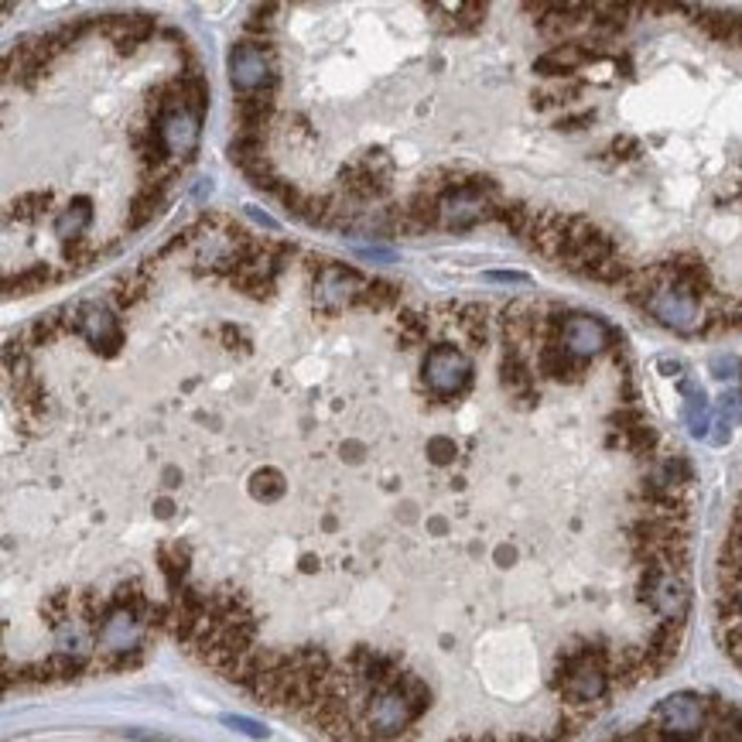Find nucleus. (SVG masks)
Instances as JSON below:
<instances>
[{"label": "nucleus", "instance_id": "nucleus-1", "mask_svg": "<svg viewBox=\"0 0 742 742\" xmlns=\"http://www.w3.org/2000/svg\"><path fill=\"white\" fill-rule=\"evenodd\" d=\"M719 636L729 657L742 667V500L732 513V527L719 558Z\"/></svg>", "mask_w": 742, "mask_h": 742}, {"label": "nucleus", "instance_id": "nucleus-2", "mask_svg": "<svg viewBox=\"0 0 742 742\" xmlns=\"http://www.w3.org/2000/svg\"><path fill=\"white\" fill-rule=\"evenodd\" d=\"M421 373H424V383H428V390L435 401H455V397H466L472 390V377H476L469 353L459 346H452V342H438V346H431L428 356H424V363H421Z\"/></svg>", "mask_w": 742, "mask_h": 742}, {"label": "nucleus", "instance_id": "nucleus-3", "mask_svg": "<svg viewBox=\"0 0 742 742\" xmlns=\"http://www.w3.org/2000/svg\"><path fill=\"white\" fill-rule=\"evenodd\" d=\"M230 79L240 96L260 93L264 86H271L277 79L274 72V42H254L243 38L240 45H233L230 52Z\"/></svg>", "mask_w": 742, "mask_h": 742}, {"label": "nucleus", "instance_id": "nucleus-4", "mask_svg": "<svg viewBox=\"0 0 742 742\" xmlns=\"http://www.w3.org/2000/svg\"><path fill=\"white\" fill-rule=\"evenodd\" d=\"M72 332L83 336L103 356H117L120 346H124V329H120L117 315L106 305H100V301H83L72 312Z\"/></svg>", "mask_w": 742, "mask_h": 742}, {"label": "nucleus", "instance_id": "nucleus-5", "mask_svg": "<svg viewBox=\"0 0 742 742\" xmlns=\"http://www.w3.org/2000/svg\"><path fill=\"white\" fill-rule=\"evenodd\" d=\"M493 219V206L476 192H455L442 202V226L445 230H472L476 223Z\"/></svg>", "mask_w": 742, "mask_h": 742}, {"label": "nucleus", "instance_id": "nucleus-6", "mask_svg": "<svg viewBox=\"0 0 742 742\" xmlns=\"http://www.w3.org/2000/svg\"><path fill=\"white\" fill-rule=\"evenodd\" d=\"M100 28L113 38L117 52L127 55L154 35V18H148V14H110V18L100 21Z\"/></svg>", "mask_w": 742, "mask_h": 742}, {"label": "nucleus", "instance_id": "nucleus-7", "mask_svg": "<svg viewBox=\"0 0 742 742\" xmlns=\"http://www.w3.org/2000/svg\"><path fill=\"white\" fill-rule=\"evenodd\" d=\"M171 185H161V182H141V189H137L134 202H130V216H127V230H144V226L151 223L154 216L165 206Z\"/></svg>", "mask_w": 742, "mask_h": 742}, {"label": "nucleus", "instance_id": "nucleus-8", "mask_svg": "<svg viewBox=\"0 0 742 742\" xmlns=\"http://www.w3.org/2000/svg\"><path fill=\"white\" fill-rule=\"evenodd\" d=\"M89 223H93V202L76 199L65 209H59V216H55L52 226H55V236H59L62 243H69V240H83Z\"/></svg>", "mask_w": 742, "mask_h": 742}, {"label": "nucleus", "instance_id": "nucleus-9", "mask_svg": "<svg viewBox=\"0 0 742 742\" xmlns=\"http://www.w3.org/2000/svg\"><path fill=\"white\" fill-rule=\"evenodd\" d=\"M148 288H151V267L144 264V267L124 274L117 284H113V305H117V308H134L137 301L148 295Z\"/></svg>", "mask_w": 742, "mask_h": 742}, {"label": "nucleus", "instance_id": "nucleus-10", "mask_svg": "<svg viewBox=\"0 0 742 742\" xmlns=\"http://www.w3.org/2000/svg\"><path fill=\"white\" fill-rule=\"evenodd\" d=\"M397 301H401V284L394 281H366L360 298H356L353 308H366V312H387V308H394Z\"/></svg>", "mask_w": 742, "mask_h": 742}, {"label": "nucleus", "instance_id": "nucleus-11", "mask_svg": "<svg viewBox=\"0 0 742 742\" xmlns=\"http://www.w3.org/2000/svg\"><path fill=\"white\" fill-rule=\"evenodd\" d=\"M55 277L48 271V264H35V267H24L18 274H7L4 277V291L7 295H31V291H42L45 284H52Z\"/></svg>", "mask_w": 742, "mask_h": 742}, {"label": "nucleus", "instance_id": "nucleus-12", "mask_svg": "<svg viewBox=\"0 0 742 742\" xmlns=\"http://www.w3.org/2000/svg\"><path fill=\"white\" fill-rule=\"evenodd\" d=\"M284 489H288V483H284V476H281V472L271 469V466L257 469V472H254V479H250V496H254V500H260V503H274V500H281V496H284Z\"/></svg>", "mask_w": 742, "mask_h": 742}, {"label": "nucleus", "instance_id": "nucleus-13", "mask_svg": "<svg viewBox=\"0 0 742 742\" xmlns=\"http://www.w3.org/2000/svg\"><path fill=\"white\" fill-rule=\"evenodd\" d=\"M397 329H401V349H414L418 342L428 339L431 318H424L421 312H401V318H397Z\"/></svg>", "mask_w": 742, "mask_h": 742}, {"label": "nucleus", "instance_id": "nucleus-14", "mask_svg": "<svg viewBox=\"0 0 742 742\" xmlns=\"http://www.w3.org/2000/svg\"><path fill=\"white\" fill-rule=\"evenodd\" d=\"M45 206H48V195H42V192H28V195H21L18 202H14L11 209H7V223H38L42 219V212H45Z\"/></svg>", "mask_w": 742, "mask_h": 742}, {"label": "nucleus", "instance_id": "nucleus-15", "mask_svg": "<svg viewBox=\"0 0 742 742\" xmlns=\"http://www.w3.org/2000/svg\"><path fill=\"white\" fill-rule=\"evenodd\" d=\"M455 455H459V445H455L452 435H435L428 438V459L435 462V466H452Z\"/></svg>", "mask_w": 742, "mask_h": 742}, {"label": "nucleus", "instance_id": "nucleus-16", "mask_svg": "<svg viewBox=\"0 0 742 742\" xmlns=\"http://www.w3.org/2000/svg\"><path fill=\"white\" fill-rule=\"evenodd\" d=\"M223 722L230 725V729L243 732V736H250V739H264V736H267V729H264V725H257V722L243 719V715H226Z\"/></svg>", "mask_w": 742, "mask_h": 742}, {"label": "nucleus", "instance_id": "nucleus-17", "mask_svg": "<svg viewBox=\"0 0 742 742\" xmlns=\"http://www.w3.org/2000/svg\"><path fill=\"white\" fill-rule=\"evenodd\" d=\"M223 339H226V346H230V349L247 346V339H243V332L236 329V325H223Z\"/></svg>", "mask_w": 742, "mask_h": 742}, {"label": "nucleus", "instance_id": "nucleus-18", "mask_svg": "<svg viewBox=\"0 0 742 742\" xmlns=\"http://www.w3.org/2000/svg\"><path fill=\"white\" fill-rule=\"evenodd\" d=\"M342 452H346L349 462H360L363 455H366V445L363 442H346V445H342Z\"/></svg>", "mask_w": 742, "mask_h": 742}, {"label": "nucleus", "instance_id": "nucleus-19", "mask_svg": "<svg viewBox=\"0 0 742 742\" xmlns=\"http://www.w3.org/2000/svg\"><path fill=\"white\" fill-rule=\"evenodd\" d=\"M428 534L445 537V534H448V520H445V517H431V520H428Z\"/></svg>", "mask_w": 742, "mask_h": 742}, {"label": "nucleus", "instance_id": "nucleus-20", "mask_svg": "<svg viewBox=\"0 0 742 742\" xmlns=\"http://www.w3.org/2000/svg\"><path fill=\"white\" fill-rule=\"evenodd\" d=\"M154 513H158V517H161V520H168V517H171V513H175V503H171V500H168V496H161V500H158V503H154Z\"/></svg>", "mask_w": 742, "mask_h": 742}, {"label": "nucleus", "instance_id": "nucleus-21", "mask_svg": "<svg viewBox=\"0 0 742 742\" xmlns=\"http://www.w3.org/2000/svg\"><path fill=\"white\" fill-rule=\"evenodd\" d=\"M165 486H178V469H165Z\"/></svg>", "mask_w": 742, "mask_h": 742}, {"label": "nucleus", "instance_id": "nucleus-22", "mask_svg": "<svg viewBox=\"0 0 742 742\" xmlns=\"http://www.w3.org/2000/svg\"><path fill=\"white\" fill-rule=\"evenodd\" d=\"M301 572H315V558H312V554H305V558H301Z\"/></svg>", "mask_w": 742, "mask_h": 742}, {"label": "nucleus", "instance_id": "nucleus-23", "mask_svg": "<svg viewBox=\"0 0 742 742\" xmlns=\"http://www.w3.org/2000/svg\"><path fill=\"white\" fill-rule=\"evenodd\" d=\"M322 530H336V517H325L322 520Z\"/></svg>", "mask_w": 742, "mask_h": 742}]
</instances>
